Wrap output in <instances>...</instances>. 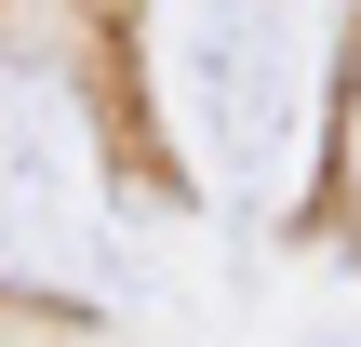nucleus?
I'll list each match as a JSON object with an SVG mask.
<instances>
[{"label":"nucleus","mask_w":361,"mask_h":347,"mask_svg":"<svg viewBox=\"0 0 361 347\" xmlns=\"http://www.w3.org/2000/svg\"><path fill=\"white\" fill-rule=\"evenodd\" d=\"M0 13H27V0H0Z\"/></svg>","instance_id":"f257e3e1"}]
</instances>
